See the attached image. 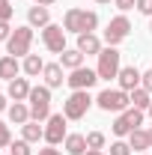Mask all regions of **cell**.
<instances>
[{
  "label": "cell",
  "mask_w": 152,
  "mask_h": 155,
  "mask_svg": "<svg viewBox=\"0 0 152 155\" xmlns=\"http://www.w3.org/2000/svg\"><path fill=\"white\" fill-rule=\"evenodd\" d=\"M95 27H98V15L95 12H87V9H66V15H63V30L66 33H95Z\"/></svg>",
  "instance_id": "cell-1"
},
{
  "label": "cell",
  "mask_w": 152,
  "mask_h": 155,
  "mask_svg": "<svg viewBox=\"0 0 152 155\" xmlns=\"http://www.w3.org/2000/svg\"><path fill=\"white\" fill-rule=\"evenodd\" d=\"M95 104L101 107V110H107V114H122V110H128L131 107V96L125 93V90H101L98 96H95Z\"/></svg>",
  "instance_id": "cell-2"
},
{
  "label": "cell",
  "mask_w": 152,
  "mask_h": 155,
  "mask_svg": "<svg viewBox=\"0 0 152 155\" xmlns=\"http://www.w3.org/2000/svg\"><path fill=\"white\" fill-rule=\"evenodd\" d=\"M95 98H90V90H72V96L63 101V114L66 119H84L87 110L93 107Z\"/></svg>",
  "instance_id": "cell-3"
},
{
  "label": "cell",
  "mask_w": 152,
  "mask_h": 155,
  "mask_svg": "<svg viewBox=\"0 0 152 155\" xmlns=\"http://www.w3.org/2000/svg\"><path fill=\"white\" fill-rule=\"evenodd\" d=\"M27 101H30V119L45 122L51 116V87H33Z\"/></svg>",
  "instance_id": "cell-4"
},
{
  "label": "cell",
  "mask_w": 152,
  "mask_h": 155,
  "mask_svg": "<svg viewBox=\"0 0 152 155\" xmlns=\"http://www.w3.org/2000/svg\"><path fill=\"white\" fill-rule=\"evenodd\" d=\"M119 51H116L114 45H107V48H101V54H98V66H95V72H98V81H111V78L119 75Z\"/></svg>",
  "instance_id": "cell-5"
},
{
  "label": "cell",
  "mask_w": 152,
  "mask_h": 155,
  "mask_svg": "<svg viewBox=\"0 0 152 155\" xmlns=\"http://www.w3.org/2000/svg\"><path fill=\"white\" fill-rule=\"evenodd\" d=\"M30 45H33V27L24 24V27H15V30H12V36L6 42V51H9L12 57H27V54H30Z\"/></svg>",
  "instance_id": "cell-6"
},
{
  "label": "cell",
  "mask_w": 152,
  "mask_h": 155,
  "mask_svg": "<svg viewBox=\"0 0 152 155\" xmlns=\"http://www.w3.org/2000/svg\"><path fill=\"white\" fill-rule=\"evenodd\" d=\"M66 114H51L48 119H45V143L48 146H60L66 137H69V131H66Z\"/></svg>",
  "instance_id": "cell-7"
},
{
  "label": "cell",
  "mask_w": 152,
  "mask_h": 155,
  "mask_svg": "<svg viewBox=\"0 0 152 155\" xmlns=\"http://www.w3.org/2000/svg\"><path fill=\"white\" fill-rule=\"evenodd\" d=\"M128 33H131V21L125 18V15H116V18H111V21H107V27H104V42L116 48L119 42L128 39Z\"/></svg>",
  "instance_id": "cell-8"
},
{
  "label": "cell",
  "mask_w": 152,
  "mask_h": 155,
  "mask_svg": "<svg viewBox=\"0 0 152 155\" xmlns=\"http://www.w3.org/2000/svg\"><path fill=\"white\" fill-rule=\"evenodd\" d=\"M42 45H45L51 54H63V51H66V30H63V24H48V27H42Z\"/></svg>",
  "instance_id": "cell-9"
},
{
  "label": "cell",
  "mask_w": 152,
  "mask_h": 155,
  "mask_svg": "<svg viewBox=\"0 0 152 155\" xmlns=\"http://www.w3.org/2000/svg\"><path fill=\"white\" fill-rule=\"evenodd\" d=\"M66 84H69V90H90V87L98 84V72L95 69H87V66L72 69L69 78H66Z\"/></svg>",
  "instance_id": "cell-10"
},
{
  "label": "cell",
  "mask_w": 152,
  "mask_h": 155,
  "mask_svg": "<svg viewBox=\"0 0 152 155\" xmlns=\"http://www.w3.org/2000/svg\"><path fill=\"white\" fill-rule=\"evenodd\" d=\"M116 81H119V90L131 93V90H137V87H140L143 72H140L137 66H122V69H119V75H116Z\"/></svg>",
  "instance_id": "cell-11"
},
{
  "label": "cell",
  "mask_w": 152,
  "mask_h": 155,
  "mask_svg": "<svg viewBox=\"0 0 152 155\" xmlns=\"http://www.w3.org/2000/svg\"><path fill=\"white\" fill-rule=\"evenodd\" d=\"M78 51L87 54V57H90V54L98 57V54H101V39L95 36V33H81V36H78Z\"/></svg>",
  "instance_id": "cell-12"
},
{
  "label": "cell",
  "mask_w": 152,
  "mask_h": 155,
  "mask_svg": "<svg viewBox=\"0 0 152 155\" xmlns=\"http://www.w3.org/2000/svg\"><path fill=\"white\" fill-rule=\"evenodd\" d=\"M30 81L27 78H15V81H9V90H6V96L12 98V101H27L30 98Z\"/></svg>",
  "instance_id": "cell-13"
},
{
  "label": "cell",
  "mask_w": 152,
  "mask_h": 155,
  "mask_svg": "<svg viewBox=\"0 0 152 155\" xmlns=\"http://www.w3.org/2000/svg\"><path fill=\"white\" fill-rule=\"evenodd\" d=\"M42 78H45V87H51V90H57V87L66 84V75H63V66L60 63H45Z\"/></svg>",
  "instance_id": "cell-14"
},
{
  "label": "cell",
  "mask_w": 152,
  "mask_h": 155,
  "mask_svg": "<svg viewBox=\"0 0 152 155\" xmlns=\"http://www.w3.org/2000/svg\"><path fill=\"white\" fill-rule=\"evenodd\" d=\"M27 24H30V27H48V24H51L48 6H30V9H27Z\"/></svg>",
  "instance_id": "cell-15"
},
{
  "label": "cell",
  "mask_w": 152,
  "mask_h": 155,
  "mask_svg": "<svg viewBox=\"0 0 152 155\" xmlns=\"http://www.w3.org/2000/svg\"><path fill=\"white\" fill-rule=\"evenodd\" d=\"M21 72V63L18 57H12V54H6V57H0V78L3 81H15Z\"/></svg>",
  "instance_id": "cell-16"
},
{
  "label": "cell",
  "mask_w": 152,
  "mask_h": 155,
  "mask_svg": "<svg viewBox=\"0 0 152 155\" xmlns=\"http://www.w3.org/2000/svg\"><path fill=\"white\" fill-rule=\"evenodd\" d=\"M84 60H87V54H81L78 48H66V51L60 54V66L72 72V69H81V66H84Z\"/></svg>",
  "instance_id": "cell-17"
},
{
  "label": "cell",
  "mask_w": 152,
  "mask_h": 155,
  "mask_svg": "<svg viewBox=\"0 0 152 155\" xmlns=\"http://www.w3.org/2000/svg\"><path fill=\"white\" fill-rule=\"evenodd\" d=\"M63 146H66V155H87V134H69L63 140Z\"/></svg>",
  "instance_id": "cell-18"
},
{
  "label": "cell",
  "mask_w": 152,
  "mask_h": 155,
  "mask_svg": "<svg viewBox=\"0 0 152 155\" xmlns=\"http://www.w3.org/2000/svg\"><path fill=\"white\" fill-rule=\"evenodd\" d=\"M21 137L27 143H39V140H45V125H39L36 119H30V122L21 125Z\"/></svg>",
  "instance_id": "cell-19"
},
{
  "label": "cell",
  "mask_w": 152,
  "mask_h": 155,
  "mask_svg": "<svg viewBox=\"0 0 152 155\" xmlns=\"http://www.w3.org/2000/svg\"><path fill=\"white\" fill-rule=\"evenodd\" d=\"M9 122H15V125H24V122H30V104H24V101H15V104H9Z\"/></svg>",
  "instance_id": "cell-20"
},
{
  "label": "cell",
  "mask_w": 152,
  "mask_h": 155,
  "mask_svg": "<svg viewBox=\"0 0 152 155\" xmlns=\"http://www.w3.org/2000/svg\"><path fill=\"white\" fill-rule=\"evenodd\" d=\"M21 69H24V75H27V78H36V75L45 72V60L39 57V54H27L24 63H21Z\"/></svg>",
  "instance_id": "cell-21"
},
{
  "label": "cell",
  "mask_w": 152,
  "mask_h": 155,
  "mask_svg": "<svg viewBox=\"0 0 152 155\" xmlns=\"http://www.w3.org/2000/svg\"><path fill=\"white\" fill-rule=\"evenodd\" d=\"M128 146H131L134 152H146L149 149V134L143 128H134L131 134H128Z\"/></svg>",
  "instance_id": "cell-22"
},
{
  "label": "cell",
  "mask_w": 152,
  "mask_h": 155,
  "mask_svg": "<svg viewBox=\"0 0 152 155\" xmlns=\"http://www.w3.org/2000/svg\"><path fill=\"white\" fill-rule=\"evenodd\" d=\"M128 96H131V104H134V107H140V110H146V107L152 104V93H146L143 87H137V90H131Z\"/></svg>",
  "instance_id": "cell-23"
},
{
  "label": "cell",
  "mask_w": 152,
  "mask_h": 155,
  "mask_svg": "<svg viewBox=\"0 0 152 155\" xmlns=\"http://www.w3.org/2000/svg\"><path fill=\"white\" fill-rule=\"evenodd\" d=\"M111 128H114V134H116V137H128V134L134 131V128H131V122L125 119V114H119V116H116Z\"/></svg>",
  "instance_id": "cell-24"
},
{
  "label": "cell",
  "mask_w": 152,
  "mask_h": 155,
  "mask_svg": "<svg viewBox=\"0 0 152 155\" xmlns=\"http://www.w3.org/2000/svg\"><path fill=\"white\" fill-rule=\"evenodd\" d=\"M9 155H33V149H30V143L21 137V140H12V143H9Z\"/></svg>",
  "instance_id": "cell-25"
},
{
  "label": "cell",
  "mask_w": 152,
  "mask_h": 155,
  "mask_svg": "<svg viewBox=\"0 0 152 155\" xmlns=\"http://www.w3.org/2000/svg\"><path fill=\"white\" fill-rule=\"evenodd\" d=\"M87 146L90 149H104V134L101 131H90L87 134Z\"/></svg>",
  "instance_id": "cell-26"
},
{
  "label": "cell",
  "mask_w": 152,
  "mask_h": 155,
  "mask_svg": "<svg viewBox=\"0 0 152 155\" xmlns=\"http://www.w3.org/2000/svg\"><path fill=\"white\" fill-rule=\"evenodd\" d=\"M111 155H131V146L125 140H114L111 143Z\"/></svg>",
  "instance_id": "cell-27"
},
{
  "label": "cell",
  "mask_w": 152,
  "mask_h": 155,
  "mask_svg": "<svg viewBox=\"0 0 152 155\" xmlns=\"http://www.w3.org/2000/svg\"><path fill=\"white\" fill-rule=\"evenodd\" d=\"M12 12H15L12 0H0V21H9V18H12Z\"/></svg>",
  "instance_id": "cell-28"
},
{
  "label": "cell",
  "mask_w": 152,
  "mask_h": 155,
  "mask_svg": "<svg viewBox=\"0 0 152 155\" xmlns=\"http://www.w3.org/2000/svg\"><path fill=\"white\" fill-rule=\"evenodd\" d=\"M9 143H12V134H9V125H6V122L0 119V149H3V146H9Z\"/></svg>",
  "instance_id": "cell-29"
},
{
  "label": "cell",
  "mask_w": 152,
  "mask_h": 155,
  "mask_svg": "<svg viewBox=\"0 0 152 155\" xmlns=\"http://www.w3.org/2000/svg\"><path fill=\"white\" fill-rule=\"evenodd\" d=\"M137 12L146 15V18H152V0H137Z\"/></svg>",
  "instance_id": "cell-30"
},
{
  "label": "cell",
  "mask_w": 152,
  "mask_h": 155,
  "mask_svg": "<svg viewBox=\"0 0 152 155\" xmlns=\"http://www.w3.org/2000/svg\"><path fill=\"white\" fill-rule=\"evenodd\" d=\"M114 6L119 9V12H128V9H134V6H137V0H114Z\"/></svg>",
  "instance_id": "cell-31"
},
{
  "label": "cell",
  "mask_w": 152,
  "mask_h": 155,
  "mask_svg": "<svg viewBox=\"0 0 152 155\" xmlns=\"http://www.w3.org/2000/svg\"><path fill=\"white\" fill-rule=\"evenodd\" d=\"M12 36V27H9V21H0V42H9Z\"/></svg>",
  "instance_id": "cell-32"
},
{
  "label": "cell",
  "mask_w": 152,
  "mask_h": 155,
  "mask_svg": "<svg viewBox=\"0 0 152 155\" xmlns=\"http://www.w3.org/2000/svg\"><path fill=\"white\" fill-rule=\"evenodd\" d=\"M140 87H143L146 93H152V69H149V72H143V81H140Z\"/></svg>",
  "instance_id": "cell-33"
},
{
  "label": "cell",
  "mask_w": 152,
  "mask_h": 155,
  "mask_svg": "<svg viewBox=\"0 0 152 155\" xmlns=\"http://www.w3.org/2000/svg\"><path fill=\"white\" fill-rule=\"evenodd\" d=\"M39 155H63V149H57V146H45V149H39Z\"/></svg>",
  "instance_id": "cell-34"
},
{
  "label": "cell",
  "mask_w": 152,
  "mask_h": 155,
  "mask_svg": "<svg viewBox=\"0 0 152 155\" xmlns=\"http://www.w3.org/2000/svg\"><path fill=\"white\" fill-rule=\"evenodd\" d=\"M33 3H36V6H54L57 0H33Z\"/></svg>",
  "instance_id": "cell-35"
},
{
  "label": "cell",
  "mask_w": 152,
  "mask_h": 155,
  "mask_svg": "<svg viewBox=\"0 0 152 155\" xmlns=\"http://www.w3.org/2000/svg\"><path fill=\"white\" fill-rule=\"evenodd\" d=\"M3 110H9V104H6V96H0V114Z\"/></svg>",
  "instance_id": "cell-36"
},
{
  "label": "cell",
  "mask_w": 152,
  "mask_h": 155,
  "mask_svg": "<svg viewBox=\"0 0 152 155\" xmlns=\"http://www.w3.org/2000/svg\"><path fill=\"white\" fill-rule=\"evenodd\" d=\"M87 155H104L101 149H87Z\"/></svg>",
  "instance_id": "cell-37"
},
{
  "label": "cell",
  "mask_w": 152,
  "mask_h": 155,
  "mask_svg": "<svg viewBox=\"0 0 152 155\" xmlns=\"http://www.w3.org/2000/svg\"><path fill=\"white\" fill-rule=\"evenodd\" d=\"M95 3H101V6H107V3H114V0H95Z\"/></svg>",
  "instance_id": "cell-38"
},
{
  "label": "cell",
  "mask_w": 152,
  "mask_h": 155,
  "mask_svg": "<svg viewBox=\"0 0 152 155\" xmlns=\"http://www.w3.org/2000/svg\"><path fill=\"white\" fill-rule=\"evenodd\" d=\"M146 134H149V149H152V128H149V131H146Z\"/></svg>",
  "instance_id": "cell-39"
},
{
  "label": "cell",
  "mask_w": 152,
  "mask_h": 155,
  "mask_svg": "<svg viewBox=\"0 0 152 155\" xmlns=\"http://www.w3.org/2000/svg\"><path fill=\"white\" fill-rule=\"evenodd\" d=\"M146 114H149V119H152V104H149V107H146Z\"/></svg>",
  "instance_id": "cell-40"
},
{
  "label": "cell",
  "mask_w": 152,
  "mask_h": 155,
  "mask_svg": "<svg viewBox=\"0 0 152 155\" xmlns=\"http://www.w3.org/2000/svg\"><path fill=\"white\" fill-rule=\"evenodd\" d=\"M149 33H152V18H149Z\"/></svg>",
  "instance_id": "cell-41"
},
{
  "label": "cell",
  "mask_w": 152,
  "mask_h": 155,
  "mask_svg": "<svg viewBox=\"0 0 152 155\" xmlns=\"http://www.w3.org/2000/svg\"><path fill=\"white\" fill-rule=\"evenodd\" d=\"M143 155H146V152H143Z\"/></svg>",
  "instance_id": "cell-42"
}]
</instances>
